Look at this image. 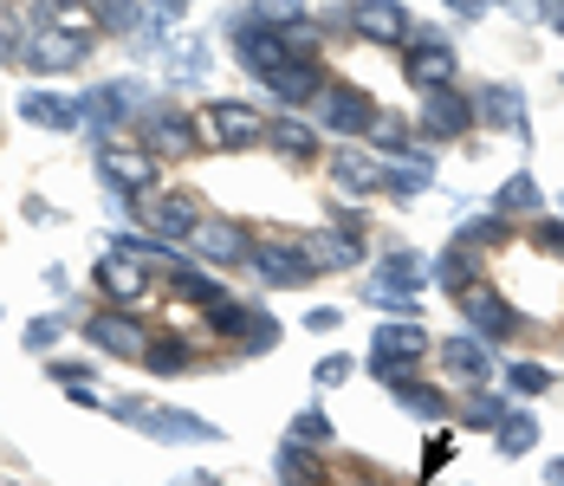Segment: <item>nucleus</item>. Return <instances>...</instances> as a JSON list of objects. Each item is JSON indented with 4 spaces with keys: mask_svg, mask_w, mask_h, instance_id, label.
<instances>
[{
    "mask_svg": "<svg viewBox=\"0 0 564 486\" xmlns=\"http://www.w3.org/2000/svg\"><path fill=\"white\" fill-rule=\"evenodd\" d=\"M442 461H448V434H435V441H429V454H422V467H429V474H435V467H442Z\"/></svg>",
    "mask_w": 564,
    "mask_h": 486,
    "instance_id": "50",
    "label": "nucleus"
},
{
    "mask_svg": "<svg viewBox=\"0 0 564 486\" xmlns=\"http://www.w3.org/2000/svg\"><path fill=\"white\" fill-rule=\"evenodd\" d=\"M234 53H240V65L253 72V78H273L280 65H292L285 58V40H280V26H267V20H253V13H234Z\"/></svg>",
    "mask_w": 564,
    "mask_h": 486,
    "instance_id": "6",
    "label": "nucleus"
},
{
    "mask_svg": "<svg viewBox=\"0 0 564 486\" xmlns=\"http://www.w3.org/2000/svg\"><path fill=\"white\" fill-rule=\"evenodd\" d=\"M552 370H545V364H507V389L512 396H545V389H552Z\"/></svg>",
    "mask_w": 564,
    "mask_h": 486,
    "instance_id": "37",
    "label": "nucleus"
},
{
    "mask_svg": "<svg viewBox=\"0 0 564 486\" xmlns=\"http://www.w3.org/2000/svg\"><path fill=\"white\" fill-rule=\"evenodd\" d=\"M247 267H253L260 285H305V279H312V260H305L299 240H253Z\"/></svg>",
    "mask_w": 564,
    "mask_h": 486,
    "instance_id": "9",
    "label": "nucleus"
},
{
    "mask_svg": "<svg viewBox=\"0 0 564 486\" xmlns=\"http://www.w3.org/2000/svg\"><path fill=\"white\" fill-rule=\"evenodd\" d=\"M305 331H338V312H332V305H318V312H305Z\"/></svg>",
    "mask_w": 564,
    "mask_h": 486,
    "instance_id": "49",
    "label": "nucleus"
},
{
    "mask_svg": "<svg viewBox=\"0 0 564 486\" xmlns=\"http://www.w3.org/2000/svg\"><path fill=\"white\" fill-rule=\"evenodd\" d=\"M78 110H85V123H91V143H111L117 123H123V117H143L150 105H143V85H137V78H111V85L85 91Z\"/></svg>",
    "mask_w": 564,
    "mask_h": 486,
    "instance_id": "3",
    "label": "nucleus"
},
{
    "mask_svg": "<svg viewBox=\"0 0 564 486\" xmlns=\"http://www.w3.org/2000/svg\"><path fill=\"white\" fill-rule=\"evenodd\" d=\"M143 130H150V143H156V150H170V156L195 150V117H182V110H170V105L143 110Z\"/></svg>",
    "mask_w": 564,
    "mask_h": 486,
    "instance_id": "20",
    "label": "nucleus"
},
{
    "mask_svg": "<svg viewBox=\"0 0 564 486\" xmlns=\"http://www.w3.org/2000/svg\"><path fill=\"white\" fill-rule=\"evenodd\" d=\"M350 26L377 46H409V7L402 0H357L350 7Z\"/></svg>",
    "mask_w": 564,
    "mask_h": 486,
    "instance_id": "12",
    "label": "nucleus"
},
{
    "mask_svg": "<svg viewBox=\"0 0 564 486\" xmlns=\"http://www.w3.org/2000/svg\"><path fill=\"white\" fill-rule=\"evenodd\" d=\"M460 312H467V324H474V337H512V305L500 299V292H487V285H474V292H460Z\"/></svg>",
    "mask_w": 564,
    "mask_h": 486,
    "instance_id": "14",
    "label": "nucleus"
},
{
    "mask_svg": "<svg viewBox=\"0 0 564 486\" xmlns=\"http://www.w3.org/2000/svg\"><path fill=\"white\" fill-rule=\"evenodd\" d=\"M33 20H46V26H65V33H85V40H91L98 7H91V0H40V13H33Z\"/></svg>",
    "mask_w": 564,
    "mask_h": 486,
    "instance_id": "28",
    "label": "nucleus"
},
{
    "mask_svg": "<svg viewBox=\"0 0 564 486\" xmlns=\"http://www.w3.org/2000/svg\"><path fill=\"white\" fill-rule=\"evenodd\" d=\"M305 247V260H312V272H350L357 267V234L350 227H325V234H312V240H299Z\"/></svg>",
    "mask_w": 564,
    "mask_h": 486,
    "instance_id": "16",
    "label": "nucleus"
},
{
    "mask_svg": "<svg viewBox=\"0 0 564 486\" xmlns=\"http://www.w3.org/2000/svg\"><path fill=\"white\" fill-rule=\"evenodd\" d=\"M318 105H325V123H332L338 137H370V130H377V105H370V91H357V85H325Z\"/></svg>",
    "mask_w": 564,
    "mask_h": 486,
    "instance_id": "10",
    "label": "nucleus"
},
{
    "mask_svg": "<svg viewBox=\"0 0 564 486\" xmlns=\"http://www.w3.org/2000/svg\"><path fill=\"white\" fill-rule=\"evenodd\" d=\"M487 7H500V0H448V13H460V20H480Z\"/></svg>",
    "mask_w": 564,
    "mask_h": 486,
    "instance_id": "48",
    "label": "nucleus"
},
{
    "mask_svg": "<svg viewBox=\"0 0 564 486\" xmlns=\"http://www.w3.org/2000/svg\"><path fill=\"white\" fill-rule=\"evenodd\" d=\"M370 364H402V370H415L422 357H429V331L415 318H390V324H377V337H370Z\"/></svg>",
    "mask_w": 564,
    "mask_h": 486,
    "instance_id": "11",
    "label": "nucleus"
},
{
    "mask_svg": "<svg viewBox=\"0 0 564 486\" xmlns=\"http://www.w3.org/2000/svg\"><path fill=\"white\" fill-rule=\"evenodd\" d=\"M143 7H150V13H163V20H175V13H188L195 0H143Z\"/></svg>",
    "mask_w": 564,
    "mask_h": 486,
    "instance_id": "51",
    "label": "nucleus"
},
{
    "mask_svg": "<svg viewBox=\"0 0 564 486\" xmlns=\"http://www.w3.org/2000/svg\"><path fill=\"white\" fill-rule=\"evenodd\" d=\"M467 123H474V105H467L454 85H448V91H429V98H422V130H429V137H460Z\"/></svg>",
    "mask_w": 564,
    "mask_h": 486,
    "instance_id": "17",
    "label": "nucleus"
},
{
    "mask_svg": "<svg viewBox=\"0 0 564 486\" xmlns=\"http://www.w3.org/2000/svg\"><path fill=\"white\" fill-rule=\"evenodd\" d=\"M98 292H111V299H143L150 292V267L137 260V253H98Z\"/></svg>",
    "mask_w": 564,
    "mask_h": 486,
    "instance_id": "15",
    "label": "nucleus"
},
{
    "mask_svg": "<svg viewBox=\"0 0 564 486\" xmlns=\"http://www.w3.org/2000/svg\"><path fill=\"white\" fill-rule=\"evenodd\" d=\"M332 175H338V188H350V195H370V188H383V182H390V169H383V162L357 156V150H338Z\"/></svg>",
    "mask_w": 564,
    "mask_h": 486,
    "instance_id": "24",
    "label": "nucleus"
},
{
    "mask_svg": "<svg viewBox=\"0 0 564 486\" xmlns=\"http://www.w3.org/2000/svg\"><path fill=\"white\" fill-rule=\"evenodd\" d=\"M539 208V182L519 169V175H507L500 182V195H494V215H532Z\"/></svg>",
    "mask_w": 564,
    "mask_h": 486,
    "instance_id": "31",
    "label": "nucleus"
},
{
    "mask_svg": "<svg viewBox=\"0 0 564 486\" xmlns=\"http://www.w3.org/2000/svg\"><path fill=\"white\" fill-rule=\"evenodd\" d=\"M280 40H285V58H292V65H312V58H318V26H312V20L280 26Z\"/></svg>",
    "mask_w": 564,
    "mask_h": 486,
    "instance_id": "39",
    "label": "nucleus"
},
{
    "mask_svg": "<svg viewBox=\"0 0 564 486\" xmlns=\"http://www.w3.org/2000/svg\"><path fill=\"white\" fill-rule=\"evenodd\" d=\"M208 65H215V58H208V46H202V40H175V46H170V78H175V85L208 78Z\"/></svg>",
    "mask_w": 564,
    "mask_h": 486,
    "instance_id": "30",
    "label": "nucleus"
},
{
    "mask_svg": "<svg viewBox=\"0 0 564 486\" xmlns=\"http://www.w3.org/2000/svg\"><path fill=\"white\" fill-rule=\"evenodd\" d=\"M494 441H500V454H507V461L532 454V447H539V415H532V409H507V415H500V429H494Z\"/></svg>",
    "mask_w": 564,
    "mask_h": 486,
    "instance_id": "27",
    "label": "nucleus"
},
{
    "mask_svg": "<svg viewBox=\"0 0 564 486\" xmlns=\"http://www.w3.org/2000/svg\"><path fill=\"white\" fill-rule=\"evenodd\" d=\"M85 337H91V350L123 357V364H143V350H150V331L130 318V312H91L85 318Z\"/></svg>",
    "mask_w": 564,
    "mask_h": 486,
    "instance_id": "7",
    "label": "nucleus"
},
{
    "mask_svg": "<svg viewBox=\"0 0 564 486\" xmlns=\"http://www.w3.org/2000/svg\"><path fill=\"white\" fill-rule=\"evenodd\" d=\"M545 486H564V461H552V467H545Z\"/></svg>",
    "mask_w": 564,
    "mask_h": 486,
    "instance_id": "54",
    "label": "nucleus"
},
{
    "mask_svg": "<svg viewBox=\"0 0 564 486\" xmlns=\"http://www.w3.org/2000/svg\"><path fill=\"white\" fill-rule=\"evenodd\" d=\"M500 415H507L500 396H467V429H500Z\"/></svg>",
    "mask_w": 564,
    "mask_h": 486,
    "instance_id": "44",
    "label": "nucleus"
},
{
    "mask_svg": "<svg viewBox=\"0 0 564 486\" xmlns=\"http://www.w3.org/2000/svg\"><path fill=\"white\" fill-rule=\"evenodd\" d=\"M98 175H105L111 195L137 202V195L156 188V156L150 150H123V143H98Z\"/></svg>",
    "mask_w": 564,
    "mask_h": 486,
    "instance_id": "5",
    "label": "nucleus"
},
{
    "mask_svg": "<svg viewBox=\"0 0 564 486\" xmlns=\"http://www.w3.org/2000/svg\"><path fill=\"white\" fill-rule=\"evenodd\" d=\"M58 331H65V318H33V324H26V331H20V344L46 357V350H53V344H58Z\"/></svg>",
    "mask_w": 564,
    "mask_h": 486,
    "instance_id": "45",
    "label": "nucleus"
},
{
    "mask_svg": "<svg viewBox=\"0 0 564 486\" xmlns=\"http://www.w3.org/2000/svg\"><path fill=\"white\" fill-rule=\"evenodd\" d=\"M20 58H26L33 72L58 78V72H78V65L91 58V40H85V33H65V26H46V20H33V33H26Z\"/></svg>",
    "mask_w": 564,
    "mask_h": 486,
    "instance_id": "2",
    "label": "nucleus"
},
{
    "mask_svg": "<svg viewBox=\"0 0 564 486\" xmlns=\"http://www.w3.org/2000/svg\"><path fill=\"white\" fill-rule=\"evenodd\" d=\"M267 143H273L280 156H292V162L318 156V130H312V123H299V117H273V123H267Z\"/></svg>",
    "mask_w": 564,
    "mask_h": 486,
    "instance_id": "23",
    "label": "nucleus"
},
{
    "mask_svg": "<svg viewBox=\"0 0 564 486\" xmlns=\"http://www.w3.org/2000/svg\"><path fill=\"white\" fill-rule=\"evenodd\" d=\"M202 123H208V137H215L221 150H253V143H267V117H260L253 105H234V98L208 105Z\"/></svg>",
    "mask_w": 564,
    "mask_h": 486,
    "instance_id": "8",
    "label": "nucleus"
},
{
    "mask_svg": "<svg viewBox=\"0 0 564 486\" xmlns=\"http://www.w3.org/2000/svg\"><path fill=\"white\" fill-rule=\"evenodd\" d=\"M552 7H564V0H552Z\"/></svg>",
    "mask_w": 564,
    "mask_h": 486,
    "instance_id": "55",
    "label": "nucleus"
},
{
    "mask_svg": "<svg viewBox=\"0 0 564 486\" xmlns=\"http://www.w3.org/2000/svg\"><path fill=\"white\" fill-rule=\"evenodd\" d=\"M532 240H539L545 253H558V260H564V220H539V227H532Z\"/></svg>",
    "mask_w": 564,
    "mask_h": 486,
    "instance_id": "46",
    "label": "nucleus"
},
{
    "mask_svg": "<svg viewBox=\"0 0 564 486\" xmlns=\"http://www.w3.org/2000/svg\"><path fill=\"white\" fill-rule=\"evenodd\" d=\"M292 441H305V447H332V422H325V409H299V415H292Z\"/></svg>",
    "mask_w": 564,
    "mask_h": 486,
    "instance_id": "40",
    "label": "nucleus"
},
{
    "mask_svg": "<svg viewBox=\"0 0 564 486\" xmlns=\"http://www.w3.org/2000/svg\"><path fill=\"white\" fill-rule=\"evenodd\" d=\"M494 240H507V215H480L460 227V247H494Z\"/></svg>",
    "mask_w": 564,
    "mask_h": 486,
    "instance_id": "41",
    "label": "nucleus"
},
{
    "mask_svg": "<svg viewBox=\"0 0 564 486\" xmlns=\"http://www.w3.org/2000/svg\"><path fill=\"white\" fill-rule=\"evenodd\" d=\"M370 137H377V150H383V156H422V150L409 143V123H402V117H377V130H370Z\"/></svg>",
    "mask_w": 564,
    "mask_h": 486,
    "instance_id": "38",
    "label": "nucleus"
},
{
    "mask_svg": "<svg viewBox=\"0 0 564 486\" xmlns=\"http://www.w3.org/2000/svg\"><path fill=\"white\" fill-rule=\"evenodd\" d=\"M13 58H20V46H13V26L0 20V65H13Z\"/></svg>",
    "mask_w": 564,
    "mask_h": 486,
    "instance_id": "52",
    "label": "nucleus"
},
{
    "mask_svg": "<svg viewBox=\"0 0 564 486\" xmlns=\"http://www.w3.org/2000/svg\"><path fill=\"white\" fill-rule=\"evenodd\" d=\"M267 91H273L280 105H305V98L325 91V78H318V65H280V72L267 78Z\"/></svg>",
    "mask_w": 564,
    "mask_h": 486,
    "instance_id": "25",
    "label": "nucleus"
},
{
    "mask_svg": "<svg viewBox=\"0 0 564 486\" xmlns=\"http://www.w3.org/2000/svg\"><path fill=\"white\" fill-rule=\"evenodd\" d=\"M150 215V208H143ZM156 234L163 240H182V234H195L202 227V202H195V188H170V195H156Z\"/></svg>",
    "mask_w": 564,
    "mask_h": 486,
    "instance_id": "18",
    "label": "nucleus"
},
{
    "mask_svg": "<svg viewBox=\"0 0 564 486\" xmlns=\"http://www.w3.org/2000/svg\"><path fill=\"white\" fill-rule=\"evenodd\" d=\"M175 486H221V480H215V474H182Z\"/></svg>",
    "mask_w": 564,
    "mask_h": 486,
    "instance_id": "53",
    "label": "nucleus"
},
{
    "mask_svg": "<svg viewBox=\"0 0 564 486\" xmlns=\"http://www.w3.org/2000/svg\"><path fill=\"white\" fill-rule=\"evenodd\" d=\"M105 33H137L143 26V0H91Z\"/></svg>",
    "mask_w": 564,
    "mask_h": 486,
    "instance_id": "35",
    "label": "nucleus"
},
{
    "mask_svg": "<svg viewBox=\"0 0 564 486\" xmlns=\"http://www.w3.org/2000/svg\"><path fill=\"white\" fill-rule=\"evenodd\" d=\"M273 474H280V486H325L318 454H305V441H292V434H285L280 454H273Z\"/></svg>",
    "mask_w": 564,
    "mask_h": 486,
    "instance_id": "22",
    "label": "nucleus"
},
{
    "mask_svg": "<svg viewBox=\"0 0 564 486\" xmlns=\"http://www.w3.org/2000/svg\"><path fill=\"white\" fill-rule=\"evenodd\" d=\"M442 364H448L460 382H487L494 377V350H487V337H474V331L442 344Z\"/></svg>",
    "mask_w": 564,
    "mask_h": 486,
    "instance_id": "19",
    "label": "nucleus"
},
{
    "mask_svg": "<svg viewBox=\"0 0 564 486\" xmlns=\"http://www.w3.org/2000/svg\"><path fill=\"white\" fill-rule=\"evenodd\" d=\"M454 72H460V53H454V40L442 33H409V85L429 98V91H448Z\"/></svg>",
    "mask_w": 564,
    "mask_h": 486,
    "instance_id": "4",
    "label": "nucleus"
},
{
    "mask_svg": "<svg viewBox=\"0 0 564 486\" xmlns=\"http://www.w3.org/2000/svg\"><path fill=\"white\" fill-rule=\"evenodd\" d=\"M429 182H435V162L415 156L409 169H390V182H383V188H390L395 202H415V195H429Z\"/></svg>",
    "mask_w": 564,
    "mask_h": 486,
    "instance_id": "33",
    "label": "nucleus"
},
{
    "mask_svg": "<svg viewBox=\"0 0 564 486\" xmlns=\"http://www.w3.org/2000/svg\"><path fill=\"white\" fill-rule=\"evenodd\" d=\"M253 20H267V26H299V20H305V0H253Z\"/></svg>",
    "mask_w": 564,
    "mask_h": 486,
    "instance_id": "42",
    "label": "nucleus"
},
{
    "mask_svg": "<svg viewBox=\"0 0 564 486\" xmlns=\"http://www.w3.org/2000/svg\"><path fill=\"white\" fill-rule=\"evenodd\" d=\"M240 344H247V350H273V344H280V324L267 318V312H247V331H240Z\"/></svg>",
    "mask_w": 564,
    "mask_h": 486,
    "instance_id": "43",
    "label": "nucleus"
},
{
    "mask_svg": "<svg viewBox=\"0 0 564 486\" xmlns=\"http://www.w3.org/2000/svg\"><path fill=\"white\" fill-rule=\"evenodd\" d=\"M20 117L26 123H46V130H78L85 123V110L72 105V98H58V91H26L20 98Z\"/></svg>",
    "mask_w": 564,
    "mask_h": 486,
    "instance_id": "21",
    "label": "nucleus"
},
{
    "mask_svg": "<svg viewBox=\"0 0 564 486\" xmlns=\"http://www.w3.org/2000/svg\"><path fill=\"white\" fill-rule=\"evenodd\" d=\"M395 402H402L409 415H422V422H442V415H448V396H442V389H429V382H415V377L395 382Z\"/></svg>",
    "mask_w": 564,
    "mask_h": 486,
    "instance_id": "29",
    "label": "nucleus"
},
{
    "mask_svg": "<svg viewBox=\"0 0 564 486\" xmlns=\"http://www.w3.org/2000/svg\"><path fill=\"white\" fill-rule=\"evenodd\" d=\"M170 279H175V292H182L188 305H202V312H215V305H227V299H234V292H227L221 279H208V272L182 267V260H175V267H170Z\"/></svg>",
    "mask_w": 564,
    "mask_h": 486,
    "instance_id": "26",
    "label": "nucleus"
},
{
    "mask_svg": "<svg viewBox=\"0 0 564 486\" xmlns=\"http://www.w3.org/2000/svg\"><path fill=\"white\" fill-rule=\"evenodd\" d=\"M195 253H202L208 267H247L253 240H247L234 220H202V227H195Z\"/></svg>",
    "mask_w": 564,
    "mask_h": 486,
    "instance_id": "13",
    "label": "nucleus"
},
{
    "mask_svg": "<svg viewBox=\"0 0 564 486\" xmlns=\"http://www.w3.org/2000/svg\"><path fill=\"white\" fill-rule=\"evenodd\" d=\"M143 364H150L156 377H182V370H188L195 357H188V344H175V337H163V344H150V350H143Z\"/></svg>",
    "mask_w": 564,
    "mask_h": 486,
    "instance_id": "36",
    "label": "nucleus"
},
{
    "mask_svg": "<svg viewBox=\"0 0 564 486\" xmlns=\"http://www.w3.org/2000/svg\"><path fill=\"white\" fill-rule=\"evenodd\" d=\"M344 377H350V357H325V364H318V382H325V389L344 382Z\"/></svg>",
    "mask_w": 564,
    "mask_h": 486,
    "instance_id": "47",
    "label": "nucleus"
},
{
    "mask_svg": "<svg viewBox=\"0 0 564 486\" xmlns=\"http://www.w3.org/2000/svg\"><path fill=\"white\" fill-rule=\"evenodd\" d=\"M422 285H429V260H422V253H409V247H395V253H383V267L370 272V285H364V305L415 318V299H422Z\"/></svg>",
    "mask_w": 564,
    "mask_h": 486,
    "instance_id": "1",
    "label": "nucleus"
},
{
    "mask_svg": "<svg viewBox=\"0 0 564 486\" xmlns=\"http://www.w3.org/2000/svg\"><path fill=\"white\" fill-rule=\"evenodd\" d=\"M480 110H487V123H512V130L525 137V98H519L512 85H487V98H480Z\"/></svg>",
    "mask_w": 564,
    "mask_h": 486,
    "instance_id": "32",
    "label": "nucleus"
},
{
    "mask_svg": "<svg viewBox=\"0 0 564 486\" xmlns=\"http://www.w3.org/2000/svg\"><path fill=\"white\" fill-rule=\"evenodd\" d=\"M435 279H442V285H448L454 299H460V292H474V253H467V247H460V240H454L448 253H442V260H435Z\"/></svg>",
    "mask_w": 564,
    "mask_h": 486,
    "instance_id": "34",
    "label": "nucleus"
}]
</instances>
